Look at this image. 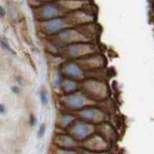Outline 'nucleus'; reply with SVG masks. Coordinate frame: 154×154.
<instances>
[{
    "label": "nucleus",
    "instance_id": "nucleus-23",
    "mask_svg": "<svg viewBox=\"0 0 154 154\" xmlns=\"http://www.w3.org/2000/svg\"><path fill=\"white\" fill-rule=\"evenodd\" d=\"M4 113H6V108L4 105L0 104V114H4Z\"/></svg>",
    "mask_w": 154,
    "mask_h": 154
},
{
    "label": "nucleus",
    "instance_id": "nucleus-17",
    "mask_svg": "<svg viewBox=\"0 0 154 154\" xmlns=\"http://www.w3.org/2000/svg\"><path fill=\"white\" fill-rule=\"evenodd\" d=\"M62 77H61V73L60 72H57L55 77L54 79V81H52V85L54 87H59L61 86V82H62Z\"/></svg>",
    "mask_w": 154,
    "mask_h": 154
},
{
    "label": "nucleus",
    "instance_id": "nucleus-11",
    "mask_svg": "<svg viewBox=\"0 0 154 154\" xmlns=\"http://www.w3.org/2000/svg\"><path fill=\"white\" fill-rule=\"evenodd\" d=\"M56 144L63 149H73L77 146V140L70 135H58L55 137Z\"/></svg>",
    "mask_w": 154,
    "mask_h": 154
},
{
    "label": "nucleus",
    "instance_id": "nucleus-1",
    "mask_svg": "<svg viewBox=\"0 0 154 154\" xmlns=\"http://www.w3.org/2000/svg\"><path fill=\"white\" fill-rule=\"evenodd\" d=\"M82 93L94 102L104 101L109 97V88L105 82L97 80H88L83 82Z\"/></svg>",
    "mask_w": 154,
    "mask_h": 154
},
{
    "label": "nucleus",
    "instance_id": "nucleus-16",
    "mask_svg": "<svg viewBox=\"0 0 154 154\" xmlns=\"http://www.w3.org/2000/svg\"><path fill=\"white\" fill-rule=\"evenodd\" d=\"M39 97H40V102L43 106H47L49 104V94L46 90H41L39 93Z\"/></svg>",
    "mask_w": 154,
    "mask_h": 154
},
{
    "label": "nucleus",
    "instance_id": "nucleus-4",
    "mask_svg": "<svg viewBox=\"0 0 154 154\" xmlns=\"http://www.w3.org/2000/svg\"><path fill=\"white\" fill-rule=\"evenodd\" d=\"M78 116L82 120L94 125L107 122L108 119L107 112L99 108L93 107V106H88V107H85L78 111Z\"/></svg>",
    "mask_w": 154,
    "mask_h": 154
},
{
    "label": "nucleus",
    "instance_id": "nucleus-2",
    "mask_svg": "<svg viewBox=\"0 0 154 154\" xmlns=\"http://www.w3.org/2000/svg\"><path fill=\"white\" fill-rule=\"evenodd\" d=\"M96 131V127L94 124H91L82 119L75 120L71 125L69 126V135L77 142H83L87 138L92 136Z\"/></svg>",
    "mask_w": 154,
    "mask_h": 154
},
{
    "label": "nucleus",
    "instance_id": "nucleus-20",
    "mask_svg": "<svg viewBox=\"0 0 154 154\" xmlns=\"http://www.w3.org/2000/svg\"><path fill=\"white\" fill-rule=\"evenodd\" d=\"M80 154H112L109 153V151H103V152H92V151H88V150H85V149H82V153Z\"/></svg>",
    "mask_w": 154,
    "mask_h": 154
},
{
    "label": "nucleus",
    "instance_id": "nucleus-24",
    "mask_svg": "<svg viewBox=\"0 0 154 154\" xmlns=\"http://www.w3.org/2000/svg\"><path fill=\"white\" fill-rule=\"evenodd\" d=\"M5 16V10H4V8L0 5V17H3Z\"/></svg>",
    "mask_w": 154,
    "mask_h": 154
},
{
    "label": "nucleus",
    "instance_id": "nucleus-15",
    "mask_svg": "<svg viewBox=\"0 0 154 154\" xmlns=\"http://www.w3.org/2000/svg\"><path fill=\"white\" fill-rule=\"evenodd\" d=\"M0 46L2 47V49H4L6 51L10 52L12 54H16V51L12 49V47L10 46V44H9L8 40L6 37H0Z\"/></svg>",
    "mask_w": 154,
    "mask_h": 154
},
{
    "label": "nucleus",
    "instance_id": "nucleus-22",
    "mask_svg": "<svg viewBox=\"0 0 154 154\" xmlns=\"http://www.w3.org/2000/svg\"><path fill=\"white\" fill-rule=\"evenodd\" d=\"M11 90H12V92L13 93H15V94H19L20 93V88L17 86H16V85H14V86H12L11 87Z\"/></svg>",
    "mask_w": 154,
    "mask_h": 154
},
{
    "label": "nucleus",
    "instance_id": "nucleus-6",
    "mask_svg": "<svg viewBox=\"0 0 154 154\" xmlns=\"http://www.w3.org/2000/svg\"><path fill=\"white\" fill-rule=\"evenodd\" d=\"M95 52V47L89 44H73L67 49V54L71 57H82Z\"/></svg>",
    "mask_w": 154,
    "mask_h": 154
},
{
    "label": "nucleus",
    "instance_id": "nucleus-3",
    "mask_svg": "<svg viewBox=\"0 0 154 154\" xmlns=\"http://www.w3.org/2000/svg\"><path fill=\"white\" fill-rule=\"evenodd\" d=\"M61 102L63 103L64 107L72 111H80V109L88 107V106H93L95 104L94 101L89 99L85 96L82 92H73V93L64 95Z\"/></svg>",
    "mask_w": 154,
    "mask_h": 154
},
{
    "label": "nucleus",
    "instance_id": "nucleus-10",
    "mask_svg": "<svg viewBox=\"0 0 154 154\" xmlns=\"http://www.w3.org/2000/svg\"><path fill=\"white\" fill-rule=\"evenodd\" d=\"M58 14H59V8L55 4L52 3L46 4V5L41 7V9L39 10V17L45 20L58 17Z\"/></svg>",
    "mask_w": 154,
    "mask_h": 154
},
{
    "label": "nucleus",
    "instance_id": "nucleus-5",
    "mask_svg": "<svg viewBox=\"0 0 154 154\" xmlns=\"http://www.w3.org/2000/svg\"><path fill=\"white\" fill-rule=\"evenodd\" d=\"M82 147L85 150H88L92 152H103L109 150L111 143L108 140H106L99 134H93L85 140H83Z\"/></svg>",
    "mask_w": 154,
    "mask_h": 154
},
{
    "label": "nucleus",
    "instance_id": "nucleus-21",
    "mask_svg": "<svg viewBox=\"0 0 154 154\" xmlns=\"http://www.w3.org/2000/svg\"><path fill=\"white\" fill-rule=\"evenodd\" d=\"M36 123H37V118L33 113H31L30 114V126L34 127L35 125H36Z\"/></svg>",
    "mask_w": 154,
    "mask_h": 154
},
{
    "label": "nucleus",
    "instance_id": "nucleus-12",
    "mask_svg": "<svg viewBox=\"0 0 154 154\" xmlns=\"http://www.w3.org/2000/svg\"><path fill=\"white\" fill-rule=\"evenodd\" d=\"M105 58L102 55H93L89 56V58L86 59V66L89 69H99L105 66Z\"/></svg>",
    "mask_w": 154,
    "mask_h": 154
},
{
    "label": "nucleus",
    "instance_id": "nucleus-14",
    "mask_svg": "<svg viewBox=\"0 0 154 154\" xmlns=\"http://www.w3.org/2000/svg\"><path fill=\"white\" fill-rule=\"evenodd\" d=\"M75 121V116L73 114H69V113H63L58 117V120H57V123H58V126L61 127V128H69V126L72 124V123Z\"/></svg>",
    "mask_w": 154,
    "mask_h": 154
},
{
    "label": "nucleus",
    "instance_id": "nucleus-19",
    "mask_svg": "<svg viewBox=\"0 0 154 154\" xmlns=\"http://www.w3.org/2000/svg\"><path fill=\"white\" fill-rule=\"evenodd\" d=\"M57 154H80L78 153L76 150L74 149H63V148H59L57 150Z\"/></svg>",
    "mask_w": 154,
    "mask_h": 154
},
{
    "label": "nucleus",
    "instance_id": "nucleus-7",
    "mask_svg": "<svg viewBox=\"0 0 154 154\" xmlns=\"http://www.w3.org/2000/svg\"><path fill=\"white\" fill-rule=\"evenodd\" d=\"M44 30L47 34L58 33L65 27V21L62 17H55V19L45 20L43 23Z\"/></svg>",
    "mask_w": 154,
    "mask_h": 154
},
{
    "label": "nucleus",
    "instance_id": "nucleus-13",
    "mask_svg": "<svg viewBox=\"0 0 154 154\" xmlns=\"http://www.w3.org/2000/svg\"><path fill=\"white\" fill-rule=\"evenodd\" d=\"M61 87H62L63 91L66 94H70L78 90L79 83L72 79H63L62 82H61Z\"/></svg>",
    "mask_w": 154,
    "mask_h": 154
},
{
    "label": "nucleus",
    "instance_id": "nucleus-8",
    "mask_svg": "<svg viewBox=\"0 0 154 154\" xmlns=\"http://www.w3.org/2000/svg\"><path fill=\"white\" fill-rule=\"evenodd\" d=\"M62 72L69 79H72V80H80V79L83 78L82 69L81 66L76 62L66 63L62 69Z\"/></svg>",
    "mask_w": 154,
    "mask_h": 154
},
{
    "label": "nucleus",
    "instance_id": "nucleus-9",
    "mask_svg": "<svg viewBox=\"0 0 154 154\" xmlns=\"http://www.w3.org/2000/svg\"><path fill=\"white\" fill-rule=\"evenodd\" d=\"M97 133L100 136H102L106 140H108L109 143L114 142L117 138L116 130L113 129L112 125H109L107 122H103L97 125Z\"/></svg>",
    "mask_w": 154,
    "mask_h": 154
},
{
    "label": "nucleus",
    "instance_id": "nucleus-18",
    "mask_svg": "<svg viewBox=\"0 0 154 154\" xmlns=\"http://www.w3.org/2000/svg\"><path fill=\"white\" fill-rule=\"evenodd\" d=\"M46 130H47V126L45 123H42L40 128L38 130V133H37V136H38V139H42L44 138V136L46 134Z\"/></svg>",
    "mask_w": 154,
    "mask_h": 154
}]
</instances>
